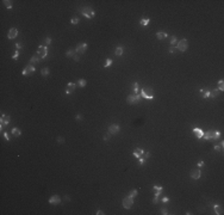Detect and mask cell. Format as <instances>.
I'll list each match as a JSON object with an SVG mask.
<instances>
[{"label":"cell","mask_w":224,"mask_h":215,"mask_svg":"<svg viewBox=\"0 0 224 215\" xmlns=\"http://www.w3.org/2000/svg\"><path fill=\"white\" fill-rule=\"evenodd\" d=\"M203 137L209 141H217L218 139H221V131H218L216 129H210L206 133H204Z\"/></svg>","instance_id":"cell-1"},{"label":"cell","mask_w":224,"mask_h":215,"mask_svg":"<svg viewBox=\"0 0 224 215\" xmlns=\"http://www.w3.org/2000/svg\"><path fill=\"white\" fill-rule=\"evenodd\" d=\"M80 11H81V14H82L84 17H86L87 19H92V18L96 16L94 10H93L92 7H90V6L82 7V8H80Z\"/></svg>","instance_id":"cell-2"},{"label":"cell","mask_w":224,"mask_h":215,"mask_svg":"<svg viewBox=\"0 0 224 215\" xmlns=\"http://www.w3.org/2000/svg\"><path fill=\"white\" fill-rule=\"evenodd\" d=\"M141 96H142V98H145V99H148V100L154 99L153 89H151V87H144V89H142V91H141Z\"/></svg>","instance_id":"cell-3"},{"label":"cell","mask_w":224,"mask_h":215,"mask_svg":"<svg viewBox=\"0 0 224 215\" xmlns=\"http://www.w3.org/2000/svg\"><path fill=\"white\" fill-rule=\"evenodd\" d=\"M141 99H142L141 93L130 94V96H128V98H127V102H128V104H138L141 102Z\"/></svg>","instance_id":"cell-4"},{"label":"cell","mask_w":224,"mask_h":215,"mask_svg":"<svg viewBox=\"0 0 224 215\" xmlns=\"http://www.w3.org/2000/svg\"><path fill=\"white\" fill-rule=\"evenodd\" d=\"M187 48H188V41L186 38H182V39H180L176 43V49L179 52H186Z\"/></svg>","instance_id":"cell-5"},{"label":"cell","mask_w":224,"mask_h":215,"mask_svg":"<svg viewBox=\"0 0 224 215\" xmlns=\"http://www.w3.org/2000/svg\"><path fill=\"white\" fill-rule=\"evenodd\" d=\"M37 55L41 59H45L48 56V47L47 46H39L37 49Z\"/></svg>","instance_id":"cell-6"},{"label":"cell","mask_w":224,"mask_h":215,"mask_svg":"<svg viewBox=\"0 0 224 215\" xmlns=\"http://www.w3.org/2000/svg\"><path fill=\"white\" fill-rule=\"evenodd\" d=\"M132 206H133V198H132V197H130L128 195L127 197L123 198V207H124L125 209H131Z\"/></svg>","instance_id":"cell-7"},{"label":"cell","mask_w":224,"mask_h":215,"mask_svg":"<svg viewBox=\"0 0 224 215\" xmlns=\"http://www.w3.org/2000/svg\"><path fill=\"white\" fill-rule=\"evenodd\" d=\"M87 48H88V44L87 43H79L78 46H76V48H75V52H76V54H85L86 53V50H87Z\"/></svg>","instance_id":"cell-8"},{"label":"cell","mask_w":224,"mask_h":215,"mask_svg":"<svg viewBox=\"0 0 224 215\" xmlns=\"http://www.w3.org/2000/svg\"><path fill=\"white\" fill-rule=\"evenodd\" d=\"M35 71H36V68L33 67V65H31V63H29L24 69H23V72H22V74L23 75H26V77H29V75H31V74H33L35 73Z\"/></svg>","instance_id":"cell-9"},{"label":"cell","mask_w":224,"mask_h":215,"mask_svg":"<svg viewBox=\"0 0 224 215\" xmlns=\"http://www.w3.org/2000/svg\"><path fill=\"white\" fill-rule=\"evenodd\" d=\"M10 122H11V117L10 116H6V115H4V114H1V117H0V128L2 129L5 125H8L10 124Z\"/></svg>","instance_id":"cell-10"},{"label":"cell","mask_w":224,"mask_h":215,"mask_svg":"<svg viewBox=\"0 0 224 215\" xmlns=\"http://www.w3.org/2000/svg\"><path fill=\"white\" fill-rule=\"evenodd\" d=\"M121 131V127H119V124H111L110 127H109V133L111 134V135H116V134H118Z\"/></svg>","instance_id":"cell-11"},{"label":"cell","mask_w":224,"mask_h":215,"mask_svg":"<svg viewBox=\"0 0 224 215\" xmlns=\"http://www.w3.org/2000/svg\"><path fill=\"white\" fill-rule=\"evenodd\" d=\"M17 36H18V30H17V28H11L10 31L7 32V38H8V39H14Z\"/></svg>","instance_id":"cell-12"},{"label":"cell","mask_w":224,"mask_h":215,"mask_svg":"<svg viewBox=\"0 0 224 215\" xmlns=\"http://www.w3.org/2000/svg\"><path fill=\"white\" fill-rule=\"evenodd\" d=\"M190 175H191V178H192V179H199L200 176H201V172H200V170L197 167V169H193Z\"/></svg>","instance_id":"cell-13"},{"label":"cell","mask_w":224,"mask_h":215,"mask_svg":"<svg viewBox=\"0 0 224 215\" xmlns=\"http://www.w3.org/2000/svg\"><path fill=\"white\" fill-rule=\"evenodd\" d=\"M75 87H76V84L75 83H68L67 84V89H66V94H70L75 91Z\"/></svg>","instance_id":"cell-14"},{"label":"cell","mask_w":224,"mask_h":215,"mask_svg":"<svg viewBox=\"0 0 224 215\" xmlns=\"http://www.w3.org/2000/svg\"><path fill=\"white\" fill-rule=\"evenodd\" d=\"M61 202V197L59 195H53L50 198H49V203L50 204H59Z\"/></svg>","instance_id":"cell-15"},{"label":"cell","mask_w":224,"mask_h":215,"mask_svg":"<svg viewBox=\"0 0 224 215\" xmlns=\"http://www.w3.org/2000/svg\"><path fill=\"white\" fill-rule=\"evenodd\" d=\"M154 196H157V197H160V195L162 194V191H163V188L162 186H159V185H154Z\"/></svg>","instance_id":"cell-16"},{"label":"cell","mask_w":224,"mask_h":215,"mask_svg":"<svg viewBox=\"0 0 224 215\" xmlns=\"http://www.w3.org/2000/svg\"><path fill=\"white\" fill-rule=\"evenodd\" d=\"M192 130H193V133H194V135H195L198 139H201V137H203L204 131H203L201 129H199V128H193Z\"/></svg>","instance_id":"cell-17"},{"label":"cell","mask_w":224,"mask_h":215,"mask_svg":"<svg viewBox=\"0 0 224 215\" xmlns=\"http://www.w3.org/2000/svg\"><path fill=\"white\" fill-rule=\"evenodd\" d=\"M215 214L217 215L223 214V206L222 204H215Z\"/></svg>","instance_id":"cell-18"},{"label":"cell","mask_w":224,"mask_h":215,"mask_svg":"<svg viewBox=\"0 0 224 215\" xmlns=\"http://www.w3.org/2000/svg\"><path fill=\"white\" fill-rule=\"evenodd\" d=\"M143 153H144V151H143V150H141V148H135V150H133V153H132V155H133L135 158H137V159H138V158H139V156H141Z\"/></svg>","instance_id":"cell-19"},{"label":"cell","mask_w":224,"mask_h":215,"mask_svg":"<svg viewBox=\"0 0 224 215\" xmlns=\"http://www.w3.org/2000/svg\"><path fill=\"white\" fill-rule=\"evenodd\" d=\"M11 133H12V135L16 136V137H19V136L22 135V130H20L19 128H12Z\"/></svg>","instance_id":"cell-20"},{"label":"cell","mask_w":224,"mask_h":215,"mask_svg":"<svg viewBox=\"0 0 224 215\" xmlns=\"http://www.w3.org/2000/svg\"><path fill=\"white\" fill-rule=\"evenodd\" d=\"M223 146H224V142L223 141H221L219 143H217V145L213 146V150L217 151V152H223Z\"/></svg>","instance_id":"cell-21"},{"label":"cell","mask_w":224,"mask_h":215,"mask_svg":"<svg viewBox=\"0 0 224 215\" xmlns=\"http://www.w3.org/2000/svg\"><path fill=\"white\" fill-rule=\"evenodd\" d=\"M167 36H168V35H167L166 32H163V31H157V32H156V37H157L160 41L161 39H164Z\"/></svg>","instance_id":"cell-22"},{"label":"cell","mask_w":224,"mask_h":215,"mask_svg":"<svg viewBox=\"0 0 224 215\" xmlns=\"http://www.w3.org/2000/svg\"><path fill=\"white\" fill-rule=\"evenodd\" d=\"M131 89H132V91L136 93H138V91H139V85H138V83H132L131 84Z\"/></svg>","instance_id":"cell-23"},{"label":"cell","mask_w":224,"mask_h":215,"mask_svg":"<svg viewBox=\"0 0 224 215\" xmlns=\"http://www.w3.org/2000/svg\"><path fill=\"white\" fill-rule=\"evenodd\" d=\"M200 93H201V97H203L204 99H207V98L210 97V91H206V90H204V89H200Z\"/></svg>","instance_id":"cell-24"},{"label":"cell","mask_w":224,"mask_h":215,"mask_svg":"<svg viewBox=\"0 0 224 215\" xmlns=\"http://www.w3.org/2000/svg\"><path fill=\"white\" fill-rule=\"evenodd\" d=\"M149 23H150V19H149V18H142V19L139 20V25H142V26H147Z\"/></svg>","instance_id":"cell-25"},{"label":"cell","mask_w":224,"mask_h":215,"mask_svg":"<svg viewBox=\"0 0 224 215\" xmlns=\"http://www.w3.org/2000/svg\"><path fill=\"white\" fill-rule=\"evenodd\" d=\"M86 85H87L86 79H79V81L76 83V86H79V87H85Z\"/></svg>","instance_id":"cell-26"},{"label":"cell","mask_w":224,"mask_h":215,"mask_svg":"<svg viewBox=\"0 0 224 215\" xmlns=\"http://www.w3.org/2000/svg\"><path fill=\"white\" fill-rule=\"evenodd\" d=\"M41 61H42V59H41L38 55H33L31 59H30V63H31V65H33L35 62H41Z\"/></svg>","instance_id":"cell-27"},{"label":"cell","mask_w":224,"mask_h":215,"mask_svg":"<svg viewBox=\"0 0 224 215\" xmlns=\"http://www.w3.org/2000/svg\"><path fill=\"white\" fill-rule=\"evenodd\" d=\"M75 54H76V52H75L74 49H72V48H70V49H68V50H67V53H66V56H67V58H73V56H74Z\"/></svg>","instance_id":"cell-28"},{"label":"cell","mask_w":224,"mask_h":215,"mask_svg":"<svg viewBox=\"0 0 224 215\" xmlns=\"http://www.w3.org/2000/svg\"><path fill=\"white\" fill-rule=\"evenodd\" d=\"M49 73H50V69H49L48 67H44V68H42V69H41V74H42L43 77H48V75H49Z\"/></svg>","instance_id":"cell-29"},{"label":"cell","mask_w":224,"mask_h":215,"mask_svg":"<svg viewBox=\"0 0 224 215\" xmlns=\"http://www.w3.org/2000/svg\"><path fill=\"white\" fill-rule=\"evenodd\" d=\"M123 50H124V49H123V47H117V48H116L115 54H116L117 56H122V55H123Z\"/></svg>","instance_id":"cell-30"},{"label":"cell","mask_w":224,"mask_h":215,"mask_svg":"<svg viewBox=\"0 0 224 215\" xmlns=\"http://www.w3.org/2000/svg\"><path fill=\"white\" fill-rule=\"evenodd\" d=\"M218 93H219V91H218L217 89L213 90V91H210V97H211V98H217Z\"/></svg>","instance_id":"cell-31"},{"label":"cell","mask_w":224,"mask_h":215,"mask_svg":"<svg viewBox=\"0 0 224 215\" xmlns=\"http://www.w3.org/2000/svg\"><path fill=\"white\" fill-rule=\"evenodd\" d=\"M145 161H147V158L142 154L139 158H138V163H139V165H143V164H145Z\"/></svg>","instance_id":"cell-32"},{"label":"cell","mask_w":224,"mask_h":215,"mask_svg":"<svg viewBox=\"0 0 224 215\" xmlns=\"http://www.w3.org/2000/svg\"><path fill=\"white\" fill-rule=\"evenodd\" d=\"M4 4H5V6H6L7 8H12V7H13V4H12L11 0H5Z\"/></svg>","instance_id":"cell-33"},{"label":"cell","mask_w":224,"mask_h":215,"mask_svg":"<svg viewBox=\"0 0 224 215\" xmlns=\"http://www.w3.org/2000/svg\"><path fill=\"white\" fill-rule=\"evenodd\" d=\"M137 192H138V191H137V189H133V190H131V191L129 192V196L133 198V197H136V196H137Z\"/></svg>","instance_id":"cell-34"},{"label":"cell","mask_w":224,"mask_h":215,"mask_svg":"<svg viewBox=\"0 0 224 215\" xmlns=\"http://www.w3.org/2000/svg\"><path fill=\"white\" fill-rule=\"evenodd\" d=\"M218 91H223L224 90V81L223 80H219L218 81V89H217Z\"/></svg>","instance_id":"cell-35"},{"label":"cell","mask_w":224,"mask_h":215,"mask_svg":"<svg viewBox=\"0 0 224 215\" xmlns=\"http://www.w3.org/2000/svg\"><path fill=\"white\" fill-rule=\"evenodd\" d=\"M176 43H178V38H176L175 36H172V37H170V44H172V46H175Z\"/></svg>","instance_id":"cell-36"},{"label":"cell","mask_w":224,"mask_h":215,"mask_svg":"<svg viewBox=\"0 0 224 215\" xmlns=\"http://www.w3.org/2000/svg\"><path fill=\"white\" fill-rule=\"evenodd\" d=\"M70 23H72V24H74V25L79 24V18H76V17H73V18L70 19Z\"/></svg>","instance_id":"cell-37"},{"label":"cell","mask_w":224,"mask_h":215,"mask_svg":"<svg viewBox=\"0 0 224 215\" xmlns=\"http://www.w3.org/2000/svg\"><path fill=\"white\" fill-rule=\"evenodd\" d=\"M112 62H113V61H112L111 59H106V62H105L104 67H105V68H107L109 66H111V65H112Z\"/></svg>","instance_id":"cell-38"},{"label":"cell","mask_w":224,"mask_h":215,"mask_svg":"<svg viewBox=\"0 0 224 215\" xmlns=\"http://www.w3.org/2000/svg\"><path fill=\"white\" fill-rule=\"evenodd\" d=\"M160 202V197H157V196H154V198H153V203L154 204H157Z\"/></svg>","instance_id":"cell-39"},{"label":"cell","mask_w":224,"mask_h":215,"mask_svg":"<svg viewBox=\"0 0 224 215\" xmlns=\"http://www.w3.org/2000/svg\"><path fill=\"white\" fill-rule=\"evenodd\" d=\"M57 143H64V137L57 136Z\"/></svg>","instance_id":"cell-40"},{"label":"cell","mask_w":224,"mask_h":215,"mask_svg":"<svg viewBox=\"0 0 224 215\" xmlns=\"http://www.w3.org/2000/svg\"><path fill=\"white\" fill-rule=\"evenodd\" d=\"M51 44V38L50 37H45V46H49Z\"/></svg>","instance_id":"cell-41"},{"label":"cell","mask_w":224,"mask_h":215,"mask_svg":"<svg viewBox=\"0 0 224 215\" xmlns=\"http://www.w3.org/2000/svg\"><path fill=\"white\" fill-rule=\"evenodd\" d=\"M18 56H19V50H16V53L13 54L12 59H13V60H16V59H18Z\"/></svg>","instance_id":"cell-42"},{"label":"cell","mask_w":224,"mask_h":215,"mask_svg":"<svg viewBox=\"0 0 224 215\" xmlns=\"http://www.w3.org/2000/svg\"><path fill=\"white\" fill-rule=\"evenodd\" d=\"M75 120H76V121H81V120H84V117H82L81 114H78V115L75 116Z\"/></svg>","instance_id":"cell-43"},{"label":"cell","mask_w":224,"mask_h":215,"mask_svg":"<svg viewBox=\"0 0 224 215\" xmlns=\"http://www.w3.org/2000/svg\"><path fill=\"white\" fill-rule=\"evenodd\" d=\"M4 137H5L7 141H10V139H11V137H10V134H8L7 131H5V133H4Z\"/></svg>","instance_id":"cell-44"},{"label":"cell","mask_w":224,"mask_h":215,"mask_svg":"<svg viewBox=\"0 0 224 215\" xmlns=\"http://www.w3.org/2000/svg\"><path fill=\"white\" fill-rule=\"evenodd\" d=\"M73 60H74L75 62L79 61V60H80V56H79V54H75V55L73 56Z\"/></svg>","instance_id":"cell-45"},{"label":"cell","mask_w":224,"mask_h":215,"mask_svg":"<svg viewBox=\"0 0 224 215\" xmlns=\"http://www.w3.org/2000/svg\"><path fill=\"white\" fill-rule=\"evenodd\" d=\"M110 137H111V134H110V133L107 131V134H106V135L104 136V141H107V140H109Z\"/></svg>","instance_id":"cell-46"},{"label":"cell","mask_w":224,"mask_h":215,"mask_svg":"<svg viewBox=\"0 0 224 215\" xmlns=\"http://www.w3.org/2000/svg\"><path fill=\"white\" fill-rule=\"evenodd\" d=\"M160 213H161L162 215H167V214H168V210H167L166 208H162V209H161V212H160Z\"/></svg>","instance_id":"cell-47"},{"label":"cell","mask_w":224,"mask_h":215,"mask_svg":"<svg viewBox=\"0 0 224 215\" xmlns=\"http://www.w3.org/2000/svg\"><path fill=\"white\" fill-rule=\"evenodd\" d=\"M22 47H23V43H17V44H16V49H17V50H19Z\"/></svg>","instance_id":"cell-48"},{"label":"cell","mask_w":224,"mask_h":215,"mask_svg":"<svg viewBox=\"0 0 224 215\" xmlns=\"http://www.w3.org/2000/svg\"><path fill=\"white\" fill-rule=\"evenodd\" d=\"M161 202H162V203H167V202H169V198H168V197H163V198L161 200Z\"/></svg>","instance_id":"cell-49"},{"label":"cell","mask_w":224,"mask_h":215,"mask_svg":"<svg viewBox=\"0 0 224 215\" xmlns=\"http://www.w3.org/2000/svg\"><path fill=\"white\" fill-rule=\"evenodd\" d=\"M175 52H176V49H175L174 47H170V48H169V53H170V54H173V53H175Z\"/></svg>","instance_id":"cell-50"},{"label":"cell","mask_w":224,"mask_h":215,"mask_svg":"<svg viewBox=\"0 0 224 215\" xmlns=\"http://www.w3.org/2000/svg\"><path fill=\"white\" fill-rule=\"evenodd\" d=\"M197 165H198V167H201V166L204 165V161H199V163H198Z\"/></svg>","instance_id":"cell-51"},{"label":"cell","mask_w":224,"mask_h":215,"mask_svg":"<svg viewBox=\"0 0 224 215\" xmlns=\"http://www.w3.org/2000/svg\"><path fill=\"white\" fill-rule=\"evenodd\" d=\"M101 214H104L103 210H98V212H97V215H101Z\"/></svg>","instance_id":"cell-52"}]
</instances>
